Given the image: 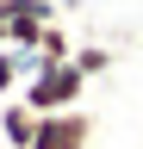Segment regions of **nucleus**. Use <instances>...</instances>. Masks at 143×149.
Wrapping results in <instances>:
<instances>
[{"label":"nucleus","instance_id":"obj_8","mask_svg":"<svg viewBox=\"0 0 143 149\" xmlns=\"http://www.w3.org/2000/svg\"><path fill=\"white\" fill-rule=\"evenodd\" d=\"M0 50H6V25H0Z\"/></svg>","mask_w":143,"mask_h":149},{"label":"nucleus","instance_id":"obj_9","mask_svg":"<svg viewBox=\"0 0 143 149\" xmlns=\"http://www.w3.org/2000/svg\"><path fill=\"white\" fill-rule=\"evenodd\" d=\"M0 6H6V0H0Z\"/></svg>","mask_w":143,"mask_h":149},{"label":"nucleus","instance_id":"obj_6","mask_svg":"<svg viewBox=\"0 0 143 149\" xmlns=\"http://www.w3.org/2000/svg\"><path fill=\"white\" fill-rule=\"evenodd\" d=\"M31 50H38L44 62H68V56H75V44H68V31H62V25H44Z\"/></svg>","mask_w":143,"mask_h":149},{"label":"nucleus","instance_id":"obj_1","mask_svg":"<svg viewBox=\"0 0 143 149\" xmlns=\"http://www.w3.org/2000/svg\"><path fill=\"white\" fill-rule=\"evenodd\" d=\"M19 100L38 112V118H50V112H68V106H81V100H87V74H81L75 62H44V68L25 81V93H19Z\"/></svg>","mask_w":143,"mask_h":149},{"label":"nucleus","instance_id":"obj_10","mask_svg":"<svg viewBox=\"0 0 143 149\" xmlns=\"http://www.w3.org/2000/svg\"><path fill=\"white\" fill-rule=\"evenodd\" d=\"M0 149H6V143H0Z\"/></svg>","mask_w":143,"mask_h":149},{"label":"nucleus","instance_id":"obj_3","mask_svg":"<svg viewBox=\"0 0 143 149\" xmlns=\"http://www.w3.org/2000/svg\"><path fill=\"white\" fill-rule=\"evenodd\" d=\"M0 25H6V44L31 50L44 25H56V6H50V0H6V6H0Z\"/></svg>","mask_w":143,"mask_h":149},{"label":"nucleus","instance_id":"obj_5","mask_svg":"<svg viewBox=\"0 0 143 149\" xmlns=\"http://www.w3.org/2000/svg\"><path fill=\"white\" fill-rule=\"evenodd\" d=\"M38 68H44V56H38V50H19V44H6V50H0V93H13L19 81H31Z\"/></svg>","mask_w":143,"mask_h":149},{"label":"nucleus","instance_id":"obj_4","mask_svg":"<svg viewBox=\"0 0 143 149\" xmlns=\"http://www.w3.org/2000/svg\"><path fill=\"white\" fill-rule=\"evenodd\" d=\"M0 143H6V149H31V143H38V112H31L25 100H6V106H0Z\"/></svg>","mask_w":143,"mask_h":149},{"label":"nucleus","instance_id":"obj_2","mask_svg":"<svg viewBox=\"0 0 143 149\" xmlns=\"http://www.w3.org/2000/svg\"><path fill=\"white\" fill-rule=\"evenodd\" d=\"M87 143H93V112L68 106V112L38 118V143H31V149H87Z\"/></svg>","mask_w":143,"mask_h":149},{"label":"nucleus","instance_id":"obj_7","mask_svg":"<svg viewBox=\"0 0 143 149\" xmlns=\"http://www.w3.org/2000/svg\"><path fill=\"white\" fill-rule=\"evenodd\" d=\"M68 62H75L87 81H93V74H106V68H112V50H93V44H87V50H75V56H68Z\"/></svg>","mask_w":143,"mask_h":149}]
</instances>
